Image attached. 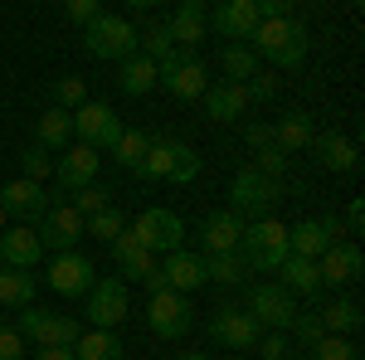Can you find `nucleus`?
I'll list each match as a JSON object with an SVG mask.
<instances>
[{
    "label": "nucleus",
    "instance_id": "1",
    "mask_svg": "<svg viewBox=\"0 0 365 360\" xmlns=\"http://www.w3.org/2000/svg\"><path fill=\"white\" fill-rule=\"evenodd\" d=\"M239 263H244V273H278L282 263H287V224L278 220H253L244 224V234H239Z\"/></svg>",
    "mask_w": 365,
    "mask_h": 360
},
{
    "label": "nucleus",
    "instance_id": "2",
    "mask_svg": "<svg viewBox=\"0 0 365 360\" xmlns=\"http://www.w3.org/2000/svg\"><path fill=\"white\" fill-rule=\"evenodd\" d=\"M253 54H263L278 68H302V58H307V29H302V20H263L253 29Z\"/></svg>",
    "mask_w": 365,
    "mask_h": 360
},
{
    "label": "nucleus",
    "instance_id": "3",
    "mask_svg": "<svg viewBox=\"0 0 365 360\" xmlns=\"http://www.w3.org/2000/svg\"><path fill=\"white\" fill-rule=\"evenodd\" d=\"M137 44H141V34L132 29V20L108 15V10H103V15L83 29V49L93 58H117V63H127V58L137 54Z\"/></svg>",
    "mask_w": 365,
    "mask_h": 360
},
{
    "label": "nucleus",
    "instance_id": "4",
    "mask_svg": "<svg viewBox=\"0 0 365 360\" xmlns=\"http://www.w3.org/2000/svg\"><path fill=\"white\" fill-rule=\"evenodd\" d=\"M282 200V180H268V175H258L253 166H244L234 175V185H229V205H234V215L244 220H273V205Z\"/></svg>",
    "mask_w": 365,
    "mask_h": 360
},
{
    "label": "nucleus",
    "instance_id": "5",
    "mask_svg": "<svg viewBox=\"0 0 365 360\" xmlns=\"http://www.w3.org/2000/svg\"><path fill=\"white\" fill-rule=\"evenodd\" d=\"M244 312H249L258 326H268V331H292V322H297V297H292L282 282H253L249 297H244Z\"/></svg>",
    "mask_w": 365,
    "mask_h": 360
},
{
    "label": "nucleus",
    "instance_id": "6",
    "mask_svg": "<svg viewBox=\"0 0 365 360\" xmlns=\"http://www.w3.org/2000/svg\"><path fill=\"white\" fill-rule=\"evenodd\" d=\"M29 229L39 234V249L44 253H73V244L88 234V220L73 210V205H49Z\"/></svg>",
    "mask_w": 365,
    "mask_h": 360
},
{
    "label": "nucleus",
    "instance_id": "7",
    "mask_svg": "<svg viewBox=\"0 0 365 360\" xmlns=\"http://www.w3.org/2000/svg\"><path fill=\"white\" fill-rule=\"evenodd\" d=\"M73 137L103 156V151H113L117 137H122V117H117L108 103H83V108L73 112Z\"/></svg>",
    "mask_w": 365,
    "mask_h": 360
},
{
    "label": "nucleus",
    "instance_id": "8",
    "mask_svg": "<svg viewBox=\"0 0 365 360\" xmlns=\"http://www.w3.org/2000/svg\"><path fill=\"white\" fill-rule=\"evenodd\" d=\"M132 234H137V244L146 253H175L180 239H185V224H180L175 210H141Z\"/></svg>",
    "mask_w": 365,
    "mask_h": 360
},
{
    "label": "nucleus",
    "instance_id": "9",
    "mask_svg": "<svg viewBox=\"0 0 365 360\" xmlns=\"http://www.w3.org/2000/svg\"><path fill=\"white\" fill-rule=\"evenodd\" d=\"M258 331H263V326H258L239 302L215 307V317H210V341H220L229 351H253V346H258Z\"/></svg>",
    "mask_w": 365,
    "mask_h": 360
},
{
    "label": "nucleus",
    "instance_id": "10",
    "mask_svg": "<svg viewBox=\"0 0 365 360\" xmlns=\"http://www.w3.org/2000/svg\"><path fill=\"white\" fill-rule=\"evenodd\" d=\"M156 73H161V88H166L170 98H180V103H190V98H205V88H210V73H205V63H200L195 54H180V49H175V58H170V63H161Z\"/></svg>",
    "mask_w": 365,
    "mask_h": 360
},
{
    "label": "nucleus",
    "instance_id": "11",
    "mask_svg": "<svg viewBox=\"0 0 365 360\" xmlns=\"http://www.w3.org/2000/svg\"><path fill=\"white\" fill-rule=\"evenodd\" d=\"M122 317H127V282L122 277L93 282V292H88V322H93V331H113Z\"/></svg>",
    "mask_w": 365,
    "mask_h": 360
},
{
    "label": "nucleus",
    "instance_id": "12",
    "mask_svg": "<svg viewBox=\"0 0 365 360\" xmlns=\"http://www.w3.org/2000/svg\"><path fill=\"white\" fill-rule=\"evenodd\" d=\"M190 312H195V307L185 302L180 292H156V297H151V307H146V322H151V331H156V336L180 341V336L190 331V322H195Z\"/></svg>",
    "mask_w": 365,
    "mask_h": 360
},
{
    "label": "nucleus",
    "instance_id": "13",
    "mask_svg": "<svg viewBox=\"0 0 365 360\" xmlns=\"http://www.w3.org/2000/svg\"><path fill=\"white\" fill-rule=\"evenodd\" d=\"M93 282H98L93 258H83V253H54V263H49V287L54 292H63V297H88Z\"/></svg>",
    "mask_w": 365,
    "mask_h": 360
},
{
    "label": "nucleus",
    "instance_id": "14",
    "mask_svg": "<svg viewBox=\"0 0 365 360\" xmlns=\"http://www.w3.org/2000/svg\"><path fill=\"white\" fill-rule=\"evenodd\" d=\"M98 166H103V156L93 151V146H83V141H73V146H63V156L54 161V180L63 185V190H83V185H93L98 180Z\"/></svg>",
    "mask_w": 365,
    "mask_h": 360
},
{
    "label": "nucleus",
    "instance_id": "15",
    "mask_svg": "<svg viewBox=\"0 0 365 360\" xmlns=\"http://www.w3.org/2000/svg\"><path fill=\"white\" fill-rule=\"evenodd\" d=\"M365 268L361 258V244H351V239H336L331 249L317 258V273H322V287H346V282H356Z\"/></svg>",
    "mask_w": 365,
    "mask_h": 360
},
{
    "label": "nucleus",
    "instance_id": "16",
    "mask_svg": "<svg viewBox=\"0 0 365 360\" xmlns=\"http://www.w3.org/2000/svg\"><path fill=\"white\" fill-rule=\"evenodd\" d=\"M39 258H44V249H39V234H34L29 224H15V229L0 234V268H10V273H34Z\"/></svg>",
    "mask_w": 365,
    "mask_h": 360
},
{
    "label": "nucleus",
    "instance_id": "17",
    "mask_svg": "<svg viewBox=\"0 0 365 360\" xmlns=\"http://www.w3.org/2000/svg\"><path fill=\"white\" fill-rule=\"evenodd\" d=\"M0 210H5V220L34 224L49 210V195H44V185H34V180H10V185H0Z\"/></svg>",
    "mask_w": 365,
    "mask_h": 360
},
{
    "label": "nucleus",
    "instance_id": "18",
    "mask_svg": "<svg viewBox=\"0 0 365 360\" xmlns=\"http://www.w3.org/2000/svg\"><path fill=\"white\" fill-rule=\"evenodd\" d=\"M166 29H170V44H175V49H195L200 39H205V29H210L205 0H180V10L166 20Z\"/></svg>",
    "mask_w": 365,
    "mask_h": 360
},
{
    "label": "nucleus",
    "instance_id": "19",
    "mask_svg": "<svg viewBox=\"0 0 365 360\" xmlns=\"http://www.w3.org/2000/svg\"><path fill=\"white\" fill-rule=\"evenodd\" d=\"M210 25L220 29L225 39L244 44V39H253V29H258V10H253V0H225L220 10H210Z\"/></svg>",
    "mask_w": 365,
    "mask_h": 360
},
{
    "label": "nucleus",
    "instance_id": "20",
    "mask_svg": "<svg viewBox=\"0 0 365 360\" xmlns=\"http://www.w3.org/2000/svg\"><path fill=\"white\" fill-rule=\"evenodd\" d=\"M331 244H336V239L327 234V224H322V220L287 224V253H292V258H312V263H317V258L331 249Z\"/></svg>",
    "mask_w": 365,
    "mask_h": 360
},
{
    "label": "nucleus",
    "instance_id": "21",
    "mask_svg": "<svg viewBox=\"0 0 365 360\" xmlns=\"http://www.w3.org/2000/svg\"><path fill=\"white\" fill-rule=\"evenodd\" d=\"M239 234H244V220L234 210H215L210 220L200 224V239H205L210 253H234L239 249Z\"/></svg>",
    "mask_w": 365,
    "mask_h": 360
},
{
    "label": "nucleus",
    "instance_id": "22",
    "mask_svg": "<svg viewBox=\"0 0 365 360\" xmlns=\"http://www.w3.org/2000/svg\"><path fill=\"white\" fill-rule=\"evenodd\" d=\"M161 273H166L170 292H180V297H185V292L205 287V258H195V253H185V249H175V253H166Z\"/></svg>",
    "mask_w": 365,
    "mask_h": 360
},
{
    "label": "nucleus",
    "instance_id": "23",
    "mask_svg": "<svg viewBox=\"0 0 365 360\" xmlns=\"http://www.w3.org/2000/svg\"><path fill=\"white\" fill-rule=\"evenodd\" d=\"M113 258H117V268H122V282H141V277L156 268V258L137 244V234L132 229H122L113 239Z\"/></svg>",
    "mask_w": 365,
    "mask_h": 360
},
{
    "label": "nucleus",
    "instance_id": "24",
    "mask_svg": "<svg viewBox=\"0 0 365 360\" xmlns=\"http://www.w3.org/2000/svg\"><path fill=\"white\" fill-rule=\"evenodd\" d=\"M205 112H210L215 122H239V117L249 112L244 83H210L205 88Z\"/></svg>",
    "mask_w": 365,
    "mask_h": 360
},
{
    "label": "nucleus",
    "instance_id": "25",
    "mask_svg": "<svg viewBox=\"0 0 365 360\" xmlns=\"http://www.w3.org/2000/svg\"><path fill=\"white\" fill-rule=\"evenodd\" d=\"M312 151H317V161H322V166L336 170V175H351L356 161H361V156H356V141L341 137V132H322V137L312 141Z\"/></svg>",
    "mask_w": 365,
    "mask_h": 360
},
{
    "label": "nucleus",
    "instance_id": "26",
    "mask_svg": "<svg viewBox=\"0 0 365 360\" xmlns=\"http://www.w3.org/2000/svg\"><path fill=\"white\" fill-rule=\"evenodd\" d=\"M34 146H44V151H63V146H73V112H63V108H44V112H39Z\"/></svg>",
    "mask_w": 365,
    "mask_h": 360
},
{
    "label": "nucleus",
    "instance_id": "27",
    "mask_svg": "<svg viewBox=\"0 0 365 360\" xmlns=\"http://www.w3.org/2000/svg\"><path fill=\"white\" fill-rule=\"evenodd\" d=\"M273 141H278V151L292 161V156H302L312 141H317V132H312V117L307 112H287L278 127H273Z\"/></svg>",
    "mask_w": 365,
    "mask_h": 360
},
{
    "label": "nucleus",
    "instance_id": "28",
    "mask_svg": "<svg viewBox=\"0 0 365 360\" xmlns=\"http://www.w3.org/2000/svg\"><path fill=\"white\" fill-rule=\"evenodd\" d=\"M278 273H282L278 282L292 292V297H317V292H322V273H317L312 258H292V253H287V263H282Z\"/></svg>",
    "mask_w": 365,
    "mask_h": 360
},
{
    "label": "nucleus",
    "instance_id": "29",
    "mask_svg": "<svg viewBox=\"0 0 365 360\" xmlns=\"http://www.w3.org/2000/svg\"><path fill=\"white\" fill-rule=\"evenodd\" d=\"M180 141L170 137H151V146H146V161H141L137 175H146V180H170V170H175V161H180Z\"/></svg>",
    "mask_w": 365,
    "mask_h": 360
},
{
    "label": "nucleus",
    "instance_id": "30",
    "mask_svg": "<svg viewBox=\"0 0 365 360\" xmlns=\"http://www.w3.org/2000/svg\"><path fill=\"white\" fill-rule=\"evenodd\" d=\"M322 331L327 336H351L361 331V302H351V297H336L331 307H322Z\"/></svg>",
    "mask_w": 365,
    "mask_h": 360
},
{
    "label": "nucleus",
    "instance_id": "31",
    "mask_svg": "<svg viewBox=\"0 0 365 360\" xmlns=\"http://www.w3.org/2000/svg\"><path fill=\"white\" fill-rule=\"evenodd\" d=\"M117 83H122V93H132V98H141V93H151V88L161 83V73H156V63H151V58L132 54L127 63H122V73H117Z\"/></svg>",
    "mask_w": 365,
    "mask_h": 360
},
{
    "label": "nucleus",
    "instance_id": "32",
    "mask_svg": "<svg viewBox=\"0 0 365 360\" xmlns=\"http://www.w3.org/2000/svg\"><path fill=\"white\" fill-rule=\"evenodd\" d=\"M29 302H34V277L0 268V307H5V312H20V307H29Z\"/></svg>",
    "mask_w": 365,
    "mask_h": 360
},
{
    "label": "nucleus",
    "instance_id": "33",
    "mask_svg": "<svg viewBox=\"0 0 365 360\" xmlns=\"http://www.w3.org/2000/svg\"><path fill=\"white\" fill-rule=\"evenodd\" d=\"M73 360H122V341L113 331H83L73 346Z\"/></svg>",
    "mask_w": 365,
    "mask_h": 360
},
{
    "label": "nucleus",
    "instance_id": "34",
    "mask_svg": "<svg viewBox=\"0 0 365 360\" xmlns=\"http://www.w3.org/2000/svg\"><path fill=\"white\" fill-rule=\"evenodd\" d=\"M146 146H151V137L146 132H132V127H122V137H117V146L108 151L122 170H141V161H146Z\"/></svg>",
    "mask_w": 365,
    "mask_h": 360
},
{
    "label": "nucleus",
    "instance_id": "35",
    "mask_svg": "<svg viewBox=\"0 0 365 360\" xmlns=\"http://www.w3.org/2000/svg\"><path fill=\"white\" fill-rule=\"evenodd\" d=\"M205 282H220V287L244 282V263H239V253H205Z\"/></svg>",
    "mask_w": 365,
    "mask_h": 360
},
{
    "label": "nucleus",
    "instance_id": "36",
    "mask_svg": "<svg viewBox=\"0 0 365 360\" xmlns=\"http://www.w3.org/2000/svg\"><path fill=\"white\" fill-rule=\"evenodd\" d=\"M220 63H225L229 83H244V78H258V54H253L249 44H229Z\"/></svg>",
    "mask_w": 365,
    "mask_h": 360
},
{
    "label": "nucleus",
    "instance_id": "37",
    "mask_svg": "<svg viewBox=\"0 0 365 360\" xmlns=\"http://www.w3.org/2000/svg\"><path fill=\"white\" fill-rule=\"evenodd\" d=\"M137 54H141V58H151L156 68H161V63H170V58H175V44H170V29H166V25H151L146 34H141Z\"/></svg>",
    "mask_w": 365,
    "mask_h": 360
},
{
    "label": "nucleus",
    "instance_id": "38",
    "mask_svg": "<svg viewBox=\"0 0 365 360\" xmlns=\"http://www.w3.org/2000/svg\"><path fill=\"white\" fill-rule=\"evenodd\" d=\"M83 103H88V88H83V78H73V73L54 78V108H63V112H78Z\"/></svg>",
    "mask_w": 365,
    "mask_h": 360
},
{
    "label": "nucleus",
    "instance_id": "39",
    "mask_svg": "<svg viewBox=\"0 0 365 360\" xmlns=\"http://www.w3.org/2000/svg\"><path fill=\"white\" fill-rule=\"evenodd\" d=\"M108 205H113V190H108V185H98V180H93V185H83V190H78V200H73V210H78L83 220L103 215Z\"/></svg>",
    "mask_w": 365,
    "mask_h": 360
},
{
    "label": "nucleus",
    "instance_id": "40",
    "mask_svg": "<svg viewBox=\"0 0 365 360\" xmlns=\"http://www.w3.org/2000/svg\"><path fill=\"white\" fill-rule=\"evenodd\" d=\"M312 356L317 360H361V346L346 341V336H322V341L312 346Z\"/></svg>",
    "mask_w": 365,
    "mask_h": 360
},
{
    "label": "nucleus",
    "instance_id": "41",
    "mask_svg": "<svg viewBox=\"0 0 365 360\" xmlns=\"http://www.w3.org/2000/svg\"><path fill=\"white\" fill-rule=\"evenodd\" d=\"M20 161H25V180H34V185L54 175V161H49V151H44V146H29Z\"/></svg>",
    "mask_w": 365,
    "mask_h": 360
},
{
    "label": "nucleus",
    "instance_id": "42",
    "mask_svg": "<svg viewBox=\"0 0 365 360\" xmlns=\"http://www.w3.org/2000/svg\"><path fill=\"white\" fill-rule=\"evenodd\" d=\"M122 229H127V220L117 215L113 205H108L103 215H93V220H88V234H98V239H108V244H113V239L122 234Z\"/></svg>",
    "mask_w": 365,
    "mask_h": 360
},
{
    "label": "nucleus",
    "instance_id": "43",
    "mask_svg": "<svg viewBox=\"0 0 365 360\" xmlns=\"http://www.w3.org/2000/svg\"><path fill=\"white\" fill-rule=\"evenodd\" d=\"M63 15H68V20H73V25H93V20H98V15H103V5H98V0H68V5H63Z\"/></svg>",
    "mask_w": 365,
    "mask_h": 360
},
{
    "label": "nucleus",
    "instance_id": "44",
    "mask_svg": "<svg viewBox=\"0 0 365 360\" xmlns=\"http://www.w3.org/2000/svg\"><path fill=\"white\" fill-rule=\"evenodd\" d=\"M258 356H263V360H287V356H292V346H287V336H282V331L258 336Z\"/></svg>",
    "mask_w": 365,
    "mask_h": 360
},
{
    "label": "nucleus",
    "instance_id": "45",
    "mask_svg": "<svg viewBox=\"0 0 365 360\" xmlns=\"http://www.w3.org/2000/svg\"><path fill=\"white\" fill-rule=\"evenodd\" d=\"M195 175H200V156L185 146V151H180V161H175V170H170V180H175V185H190Z\"/></svg>",
    "mask_w": 365,
    "mask_h": 360
},
{
    "label": "nucleus",
    "instance_id": "46",
    "mask_svg": "<svg viewBox=\"0 0 365 360\" xmlns=\"http://www.w3.org/2000/svg\"><path fill=\"white\" fill-rule=\"evenodd\" d=\"M0 360H25V336L15 326H0Z\"/></svg>",
    "mask_w": 365,
    "mask_h": 360
},
{
    "label": "nucleus",
    "instance_id": "47",
    "mask_svg": "<svg viewBox=\"0 0 365 360\" xmlns=\"http://www.w3.org/2000/svg\"><path fill=\"white\" fill-rule=\"evenodd\" d=\"M253 10H258V25L263 20H292V5L287 0H253Z\"/></svg>",
    "mask_w": 365,
    "mask_h": 360
},
{
    "label": "nucleus",
    "instance_id": "48",
    "mask_svg": "<svg viewBox=\"0 0 365 360\" xmlns=\"http://www.w3.org/2000/svg\"><path fill=\"white\" fill-rule=\"evenodd\" d=\"M292 331H297V341H307V346H317V341H322V317H297V322H292Z\"/></svg>",
    "mask_w": 365,
    "mask_h": 360
},
{
    "label": "nucleus",
    "instance_id": "49",
    "mask_svg": "<svg viewBox=\"0 0 365 360\" xmlns=\"http://www.w3.org/2000/svg\"><path fill=\"white\" fill-rule=\"evenodd\" d=\"M244 137H249L253 151H263V146H273V127H268V122H249V127H244Z\"/></svg>",
    "mask_w": 365,
    "mask_h": 360
},
{
    "label": "nucleus",
    "instance_id": "50",
    "mask_svg": "<svg viewBox=\"0 0 365 360\" xmlns=\"http://www.w3.org/2000/svg\"><path fill=\"white\" fill-rule=\"evenodd\" d=\"M244 93H249V103H268V98H273V83H268V78H249Z\"/></svg>",
    "mask_w": 365,
    "mask_h": 360
},
{
    "label": "nucleus",
    "instance_id": "51",
    "mask_svg": "<svg viewBox=\"0 0 365 360\" xmlns=\"http://www.w3.org/2000/svg\"><path fill=\"white\" fill-rule=\"evenodd\" d=\"M346 229H351V234H361V229H365V205H361V200H351V210H346Z\"/></svg>",
    "mask_w": 365,
    "mask_h": 360
},
{
    "label": "nucleus",
    "instance_id": "52",
    "mask_svg": "<svg viewBox=\"0 0 365 360\" xmlns=\"http://www.w3.org/2000/svg\"><path fill=\"white\" fill-rule=\"evenodd\" d=\"M141 282H146V292H151V297H156V292H170V282H166V273H161V268H151Z\"/></svg>",
    "mask_w": 365,
    "mask_h": 360
},
{
    "label": "nucleus",
    "instance_id": "53",
    "mask_svg": "<svg viewBox=\"0 0 365 360\" xmlns=\"http://www.w3.org/2000/svg\"><path fill=\"white\" fill-rule=\"evenodd\" d=\"M34 360H73V351H39Z\"/></svg>",
    "mask_w": 365,
    "mask_h": 360
},
{
    "label": "nucleus",
    "instance_id": "54",
    "mask_svg": "<svg viewBox=\"0 0 365 360\" xmlns=\"http://www.w3.org/2000/svg\"><path fill=\"white\" fill-rule=\"evenodd\" d=\"M180 360H210V356H200V351H185V356H180Z\"/></svg>",
    "mask_w": 365,
    "mask_h": 360
},
{
    "label": "nucleus",
    "instance_id": "55",
    "mask_svg": "<svg viewBox=\"0 0 365 360\" xmlns=\"http://www.w3.org/2000/svg\"><path fill=\"white\" fill-rule=\"evenodd\" d=\"M0 234H5V210H0Z\"/></svg>",
    "mask_w": 365,
    "mask_h": 360
}]
</instances>
